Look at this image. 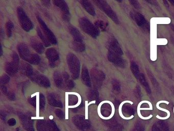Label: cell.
Returning <instances> with one entry per match:
<instances>
[{"instance_id":"6","label":"cell","mask_w":174,"mask_h":131,"mask_svg":"<svg viewBox=\"0 0 174 131\" xmlns=\"http://www.w3.org/2000/svg\"><path fill=\"white\" fill-rule=\"evenodd\" d=\"M54 83L56 86L62 88L68 87L69 79V75L67 72H60L59 71H55L53 74Z\"/></svg>"},{"instance_id":"25","label":"cell","mask_w":174,"mask_h":131,"mask_svg":"<svg viewBox=\"0 0 174 131\" xmlns=\"http://www.w3.org/2000/svg\"><path fill=\"white\" fill-rule=\"evenodd\" d=\"M88 101H85V119H88Z\"/></svg>"},{"instance_id":"26","label":"cell","mask_w":174,"mask_h":131,"mask_svg":"<svg viewBox=\"0 0 174 131\" xmlns=\"http://www.w3.org/2000/svg\"><path fill=\"white\" fill-rule=\"evenodd\" d=\"M75 84L74 83L73 81L72 80H70L68 81V87L69 88H73V87H74Z\"/></svg>"},{"instance_id":"23","label":"cell","mask_w":174,"mask_h":131,"mask_svg":"<svg viewBox=\"0 0 174 131\" xmlns=\"http://www.w3.org/2000/svg\"><path fill=\"white\" fill-rule=\"evenodd\" d=\"M153 106L151 105L148 108H141L139 103L138 104L137 108V113L140 112L142 111H153Z\"/></svg>"},{"instance_id":"22","label":"cell","mask_w":174,"mask_h":131,"mask_svg":"<svg viewBox=\"0 0 174 131\" xmlns=\"http://www.w3.org/2000/svg\"><path fill=\"white\" fill-rule=\"evenodd\" d=\"M168 40L166 38H157L156 40V44L158 45H166L168 44Z\"/></svg>"},{"instance_id":"28","label":"cell","mask_w":174,"mask_h":131,"mask_svg":"<svg viewBox=\"0 0 174 131\" xmlns=\"http://www.w3.org/2000/svg\"><path fill=\"white\" fill-rule=\"evenodd\" d=\"M32 119H44V117H31Z\"/></svg>"},{"instance_id":"9","label":"cell","mask_w":174,"mask_h":131,"mask_svg":"<svg viewBox=\"0 0 174 131\" xmlns=\"http://www.w3.org/2000/svg\"><path fill=\"white\" fill-rule=\"evenodd\" d=\"M29 78L31 79V81L40 86L50 87L51 86L49 79L46 76L36 71H34Z\"/></svg>"},{"instance_id":"14","label":"cell","mask_w":174,"mask_h":131,"mask_svg":"<svg viewBox=\"0 0 174 131\" xmlns=\"http://www.w3.org/2000/svg\"><path fill=\"white\" fill-rule=\"evenodd\" d=\"M69 31L74 38V41L83 42V37L80 31L75 27H69Z\"/></svg>"},{"instance_id":"16","label":"cell","mask_w":174,"mask_h":131,"mask_svg":"<svg viewBox=\"0 0 174 131\" xmlns=\"http://www.w3.org/2000/svg\"><path fill=\"white\" fill-rule=\"evenodd\" d=\"M166 103V105H168V104L170 103H169L168 101H158V102H157V104H156V108H157V109H158L159 110L163 111L164 112H166V113L167 114V115H166V117H161V116H160L159 115H156V118H157V119H160V120H166V119H168V118H170V111L168 110L167 109H163V108H161V107L159 106L160 103Z\"/></svg>"},{"instance_id":"10","label":"cell","mask_w":174,"mask_h":131,"mask_svg":"<svg viewBox=\"0 0 174 131\" xmlns=\"http://www.w3.org/2000/svg\"><path fill=\"white\" fill-rule=\"evenodd\" d=\"M46 55L48 59L51 67L54 68L58 65L59 63V56L55 49H48L46 52Z\"/></svg>"},{"instance_id":"29","label":"cell","mask_w":174,"mask_h":131,"mask_svg":"<svg viewBox=\"0 0 174 131\" xmlns=\"http://www.w3.org/2000/svg\"><path fill=\"white\" fill-rule=\"evenodd\" d=\"M1 56H2L3 55V49H2V47L1 46Z\"/></svg>"},{"instance_id":"3","label":"cell","mask_w":174,"mask_h":131,"mask_svg":"<svg viewBox=\"0 0 174 131\" xmlns=\"http://www.w3.org/2000/svg\"><path fill=\"white\" fill-rule=\"evenodd\" d=\"M66 59L68 68L73 79H78L80 72V63L79 59L72 53L68 55Z\"/></svg>"},{"instance_id":"15","label":"cell","mask_w":174,"mask_h":131,"mask_svg":"<svg viewBox=\"0 0 174 131\" xmlns=\"http://www.w3.org/2000/svg\"><path fill=\"white\" fill-rule=\"evenodd\" d=\"M80 3L82 7L84 8V9L88 12L89 14L92 16H94L96 15V12L94 10V7L92 3L88 1H81Z\"/></svg>"},{"instance_id":"21","label":"cell","mask_w":174,"mask_h":131,"mask_svg":"<svg viewBox=\"0 0 174 131\" xmlns=\"http://www.w3.org/2000/svg\"><path fill=\"white\" fill-rule=\"evenodd\" d=\"M13 24L11 21H8L6 24V33L7 35L9 38H10L12 35V29L13 28Z\"/></svg>"},{"instance_id":"27","label":"cell","mask_w":174,"mask_h":131,"mask_svg":"<svg viewBox=\"0 0 174 131\" xmlns=\"http://www.w3.org/2000/svg\"><path fill=\"white\" fill-rule=\"evenodd\" d=\"M42 3H44V5L46 6H49L50 5V1H42Z\"/></svg>"},{"instance_id":"4","label":"cell","mask_w":174,"mask_h":131,"mask_svg":"<svg viewBox=\"0 0 174 131\" xmlns=\"http://www.w3.org/2000/svg\"><path fill=\"white\" fill-rule=\"evenodd\" d=\"M79 24L80 27L85 33L94 38H96L99 34L98 31L90 21L85 18H82L79 20Z\"/></svg>"},{"instance_id":"11","label":"cell","mask_w":174,"mask_h":131,"mask_svg":"<svg viewBox=\"0 0 174 131\" xmlns=\"http://www.w3.org/2000/svg\"><path fill=\"white\" fill-rule=\"evenodd\" d=\"M54 4L59 8L62 12V18L65 21L68 22L70 20V14L68 5L66 2L62 0H56L53 1Z\"/></svg>"},{"instance_id":"18","label":"cell","mask_w":174,"mask_h":131,"mask_svg":"<svg viewBox=\"0 0 174 131\" xmlns=\"http://www.w3.org/2000/svg\"><path fill=\"white\" fill-rule=\"evenodd\" d=\"M152 18L157 25H168L171 22L170 18L167 17H153Z\"/></svg>"},{"instance_id":"20","label":"cell","mask_w":174,"mask_h":131,"mask_svg":"<svg viewBox=\"0 0 174 131\" xmlns=\"http://www.w3.org/2000/svg\"><path fill=\"white\" fill-rule=\"evenodd\" d=\"M72 46L75 50L79 52H82L85 49V45L83 44V42H77L73 41Z\"/></svg>"},{"instance_id":"2","label":"cell","mask_w":174,"mask_h":131,"mask_svg":"<svg viewBox=\"0 0 174 131\" xmlns=\"http://www.w3.org/2000/svg\"><path fill=\"white\" fill-rule=\"evenodd\" d=\"M157 24L152 18L150 20V59L153 62L156 61L157 59Z\"/></svg>"},{"instance_id":"17","label":"cell","mask_w":174,"mask_h":131,"mask_svg":"<svg viewBox=\"0 0 174 131\" xmlns=\"http://www.w3.org/2000/svg\"><path fill=\"white\" fill-rule=\"evenodd\" d=\"M20 70L22 71L23 73L26 76H27L28 77H29L34 72L32 67L29 64L25 63H22L20 66Z\"/></svg>"},{"instance_id":"8","label":"cell","mask_w":174,"mask_h":131,"mask_svg":"<svg viewBox=\"0 0 174 131\" xmlns=\"http://www.w3.org/2000/svg\"><path fill=\"white\" fill-rule=\"evenodd\" d=\"M36 18L38 20V22L40 25V27L42 28L43 33H44V35L48 40L50 43L52 44L56 45L57 44V40L53 33L50 30L46 24L42 20V18L39 16H36Z\"/></svg>"},{"instance_id":"1","label":"cell","mask_w":174,"mask_h":131,"mask_svg":"<svg viewBox=\"0 0 174 131\" xmlns=\"http://www.w3.org/2000/svg\"><path fill=\"white\" fill-rule=\"evenodd\" d=\"M18 50L20 57L25 61L33 65H38L40 63V57L31 51L27 45L20 43L18 46Z\"/></svg>"},{"instance_id":"30","label":"cell","mask_w":174,"mask_h":131,"mask_svg":"<svg viewBox=\"0 0 174 131\" xmlns=\"http://www.w3.org/2000/svg\"></svg>"},{"instance_id":"7","label":"cell","mask_w":174,"mask_h":131,"mask_svg":"<svg viewBox=\"0 0 174 131\" xmlns=\"http://www.w3.org/2000/svg\"><path fill=\"white\" fill-rule=\"evenodd\" d=\"M19 57L16 53L12 55V61L7 62L5 65V71L10 76H13L18 72L19 67Z\"/></svg>"},{"instance_id":"5","label":"cell","mask_w":174,"mask_h":131,"mask_svg":"<svg viewBox=\"0 0 174 131\" xmlns=\"http://www.w3.org/2000/svg\"><path fill=\"white\" fill-rule=\"evenodd\" d=\"M17 13L20 24L22 28L27 32L32 30L33 28V24L22 8L18 7L17 9Z\"/></svg>"},{"instance_id":"24","label":"cell","mask_w":174,"mask_h":131,"mask_svg":"<svg viewBox=\"0 0 174 131\" xmlns=\"http://www.w3.org/2000/svg\"><path fill=\"white\" fill-rule=\"evenodd\" d=\"M9 81H10V77L7 75L4 74L1 77V84L4 85L7 84V83H9Z\"/></svg>"},{"instance_id":"13","label":"cell","mask_w":174,"mask_h":131,"mask_svg":"<svg viewBox=\"0 0 174 131\" xmlns=\"http://www.w3.org/2000/svg\"><path fill=\"white\" fill-rule=\"evenodd\" d=\"M81 81L84 85L88 87L92 86V83L90 80V75L88 72V69L86 67L83 66L82 68V73H81Z\"/></svg>"},{"instance_id":"19","label":"cell","mask_w":174,"mask_h":131,"mask_svg":"<svg viewBox=\"0 0 174 131\" xmlns=\"http://www.w3.org/2000/svg\"><path fill=\"white\" fill-rule=\"evenodd\" d=\"M37 34H38L39 38L41 40H42V43L44 45V46L46 47L50 46H51V43L46 38V37L44 35V34L42 33V31L40 30L39 27H38L37 29Z\"/></svg>"},{"instance_id":"12","label":"cell","mask_w":174,"mask_h":131,"mask_svg":"<svg viewBox=\"0 0 174 131\" xmlns=\"http://www.w3.org/2000/svg\"><path fill=\"white\" fill-rule=\"evenodd\" d=\"M30 45L36 52L42 54L44 52V47L42 42L36 36H33L30 40Z\"/></svg>"}]
</instances>
